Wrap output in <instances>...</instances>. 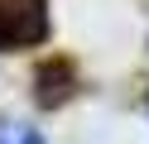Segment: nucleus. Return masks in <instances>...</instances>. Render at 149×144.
Instances as JSON below:
<instances>
[{"label": "nucleus", "instance_id": "1", "mask_svg": "<svg viewBox=\"0 0 149 144\" xmlns=\"http://www.w3.org/2000/svg\"><path fill=\"white\" fill-rule=\"evenodd\" d=\"M48 38V5L43 0H0V53Z\"/></svg>", "mask_w": 149, "mask_h": 144}, {"label": "nucleus", "instance_id": "2", "mask_svg": "<svg viewBox=\"0 0 149 144\" xmlns=\"http://www.w3.org/2000/svg\"><path fill=\"white\" fill-rule=\"evenodd\" d=\"M0 144H48L29 120H0Z\"/></svg>", "mask_w": 149, "mask_h": 144}]
</instances>
